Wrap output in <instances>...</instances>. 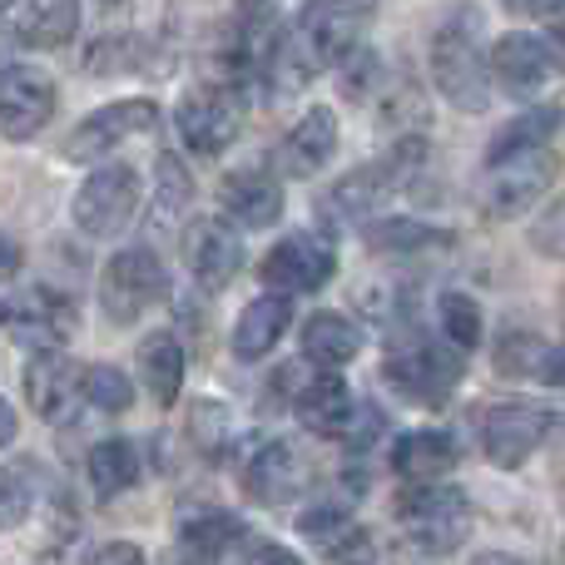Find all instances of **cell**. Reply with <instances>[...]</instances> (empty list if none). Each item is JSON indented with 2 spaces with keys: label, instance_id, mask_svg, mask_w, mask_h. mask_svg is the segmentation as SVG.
<instances>
[{
  "label": "cell",
  "instance_id": "b9f144b4",
  "mask_svg": "<svg viewBox=\"0 0 565 565\" xmlns=\"http://www.w3.org/2000/svg\"><path fill=\"white\" fill-rule=\"evenodd\" d=\"M507 6L521 15H556V10H565V0H507Z\"/></svg>",
  "mask_w": 565,
  "mask_h": 565
},
{
  "label": "cell",
  "instance_id": "7402d4cb",
  "mask_svg": "<svg viewBox=\"0 0 565 565\" xmlns=\"http://www.w3.org/2000/svg\"><path fill=\"white\" fill-rule=\"evenodd\" d=\"M288 318H292V308H288V298H282V292H268V298H254L244 312H238V322H234V338H228V348H234L244 362L264 358V352H274V348H278V338H282V332H288Z\"/></svg>",
  "mask_w": 565,
  "mask_h": 565
},
{
  "label": "cell",
  "instance_id": "4fadbf2b",
  "mask_svg": "<svg viewBox=\"0 0 565 565\" xmlns=\"http://www.w3.org/2000/svg\"><path fill=\"white\" fill-rule=\"evenodd\" d=\"M154 125H159L154 99H115V105L95 109L89 119H79L65 154L75 159V164H95V159H105V149L125 145L129 135H145V129H154Z\"/></svg>",
  "mask_w": 565,
  "mask_h": 565
},
{
  "label": "cell",
  "instance_id": "5b68a950",
  "mask_svg": "<svg viewBox=\"0 0 565 565\" xmlns=\"http://www.w3.org/2000/svg\"><path fill=\"white\" fill-rule=\"evenodd\" d=\"M139 174L129 164H99L95 174L79 184V194H75V224H79V234H89V238H115V234H125L129 224H135V214H139Z\"/></svg>",
  "mask_w": 565,
  "mask_h": 565
},
{
  "label": "cell",
  "instance_id": "f546056e",
  "mask_svg": "<svg viewBox=\"0 0 565 565\" xmlns=\"http://www.w3.org/2000/svg\"><path fill=\"white\" fill-rule=\"evenodd\" d=\"M244 541V521L238 516H224V511H204V516H189L184 521V536L179 546L199 561H214V556H228V551Z\"/></svg>",
  "mask_w": 565,
  "mask_h": 565
},
{
  "label": "cell",
  "instance_id": "ac0fdd59",
  "mask_svg": "<svg viewBox=\"0 0 565 565\" xmlns=\"http://www.w3.org/2000/svg\"><path fill=\"white\" fill-rule=\"evenodd\" d=\"M10 332H15V342H30L35 352L45 348H65L70 332H75V308H70L65 292L55 288H30L20 292L15 302H10Z\"/></svg>",
  "mask_w": 565,
  "mask_h": 565
},
{
  "label": "cell",
  "instance_id": "d4e9b609",
  "mask_svg": "<svg viewBox=\"0 0 565 565\" xmlns=\"http://www.w3.org/2000/svg\"><path fill=\"white\" fill-rule=\"evenodd\" d=\"M497 367L507 377H531V382H565V348H546L531 332H507L497 348Z\"/></svg>",
  "mask_w": 565,
  "mask_h": 565
},
{
  "label": "cell",
  "instance_id": "9c48e42d",
  "mask_svg": "<svg viewBox=\"0 0 565 565\" xmlns=\"http://www.w3.org/2000/svg\"><path fill=\"white\" fill-rule=\"evenodd\" d=\"M244 115L248 105L234 85H204L179 105V135L194 154H224L244 129Z\"/></svg>",
  "mask_w": 565,
  "mask_h": 565
},
{
  "label": "cell",
  "instance_id": "cb8c5ba5",
  "mask_svg": "<svg viewBox=\"0 0 565 565\" xmlns=\"http://www.w3.org/2000/svg\"><path fill=\"white\" fill-rule=\"evenodd\" d=\"M298 338H302V358L318 362V367H342V362H352L362 352V332L342 312H312Z\"/></svg>",
  "mask_w": 565,
  "mask_h": 565
},
{
  "label": "cell",
  "instance_id": "5bb4252c",
  "mask_svg": "<svg viewBox=\"0 0 565 565\" xmlns=\"http://www.w3.org/2000/svg\"><path fill=\"white\" fill-rule=\"evenodd\" d=\"M184 264H189V274L204 282L209 292L228 288L234 274L244 268V238H238L234 218H218V214L194 218V224H189V234H184Z\"/></svg>",
  "mask_w": 565,
  "mask_h": 565
},
{
  "label": "cell",
  "instance_id": "44dd1931",
  "mask_svg": "<svg viewBox=\"0 0 565 565\" xmlns=\"http://www.w3.org/2000/svg\"><path fill=\"white\" fill-rule=\"evenodd\" d=\"M332 149H338V119H332V109H308V115L298 119V125L282 135L278 145V169L282 174H318L322 164L332 159Z\"/></svg>",
  "mask_w": 565,
  "mask_h": 565
},
{
  "label": "cell",
  "instance_id": "d6986e66",
  "mask_svg": "<svg viewBox=\"0 0 565 565\" xmlns=\"http://www.w3.org/2000/svg\"><path fill=\"white\" fill-rule=\"evenodd\" d=\"M218 209L238 228H274L282 218V184L268 169H234L218 184Z\"/></svg>",
  "mask_w": 565,
  "mask_h": 565
},
{
  "label": "cell",
  "instance_id": "ab89813d",
  "mask_svg": "<svg viewBox=\"0 0 565 565\" xmlns=\"http://www.w3.org/2000/svg\"><path fill=\"white\" fill-rule=\"evenodd\" d=\"M89 561H99V565H105V561L139 565V561H145V551H139V546H119V541H109V546H95V551H89Z\"/></svg>",
  "mask_w": 565,
  "mask_h": 565
},
{
  "label": "cell",
  "instance_id": "1f68e13d",
  "mask_svg": "<svg viewBox=\"0 0 565 565\" xmlns=\"http://www.w3.org/2000/svg\"><path fill=\"white\" fill-rule=\"evenodd\" d=\"M561 125H565V115H561L556 105H541V109H531V115L511 119V125L501 129L497 139H491V154H487V159L516 154V149H541V145H551Z\"/></svg>",
  "mask_w": 565,
  "mask_h": 565
},
{
  "label": "cell",
  "instance_id": "ee69618b",
  "mask_svg": "<svg viewBox=\"0 0 565 565\" xmlns=\"http://www.w3.org/2000/svg\"><path fill=\"white\" fill-rule=\"evenodd\" d=\"M20 268V248L10 238H0V274H15Z\"/></svg>",
  "mask_w": 565,
  "mask_h": 565
},
{
  "label": "cell",
  "instance_id": "4dcf8cb0",
  "mask_svg": "<svg viewBox=\"0 0 565 565\" xmlns=\"http://www.w3.org/2000/svg\"><path fill=\"white\" fill-rule=\"evenodd\" d=\"M451 234L431 224H412V218H387V224L367 228V248L372 254H427V248H447Z\"/></svg>",
  "mask_w": 565,
  "mask_h": 565
},
{
  "label": "cell",
  "instance_id": "7a4b0ae2",
  "mask_svg": "<svg viewBox=\"0 0 565 565\" xmlns=\"http://www.w3.org/2000/svg\"><path fill=\"white\" fill-rule=\"evenodd\" d=\"M397 526L427 556H447L467 541L471 531V507L461 491L451 487H431V481H412L397 497Z\"/></svg>",
  "mask_w": 565,
  "mask_h": 565
},
{
  "label": "cell",
  "instance_id": "ffe728a7",
  "mask_svg": "<svg viewBox=\"0 0 565 565\" xmlns=\"http://www.w3.org/2000/svg\"><path fill=\"white\" fill-rule=\"evenodd\" d=\"M292 412H298V422L312 437H342L352 427V392L338 372H318V377H308L298 387Z\"/></svg>",
  "mask_w": 565,
  "mask_h": 565
},
{
  "label": "cell",
  "instance_id": "484cf974",
  "mask_svg": "<svg viewBox=\"0 0 565 565\" xmlns=\"http://www.w3.org/2000/svg\"><path fill=\"white\" fill-rule=\"evenodd\" d=\"M139 372H145V387L154 392L159 407H169L179 397V387H184V348H179L174 332H149L139 342Z\"/></svg>",
  "mask_w": 565,
  "mask_h": 565
},
{
  "label": "cell",
  "instance_id": "52a82bcc",
  "mask_svg": "<svg viewBox=\"0 0 565 565\" xmlns=\"http://www.w3.org/2000/svg\"><path fill=\"white\" fill-rule=\"evenodd\" d=\"M169 292V274L149 248H125L105 264V278H99V308H105L109 322H135L145 318V308H154Z\"/></svg>",
  "mask_w": 565,
  "mask_h": 565
},
{
  "label": "cell",
  "instance_id": "8992f818",
  "mask_svg": "<svg viewBox=\"0 0 565 565\" xmlns=\"http://www.w3.org/2000/svg\"><path fill=\"white\" fill-rule=\"evenodd\" d=\"M362 30H367V6L362 0H308L292 40H298L302 60L312 70H328V65H342L358 50Z\"/></svg>",
  "mask_w": 565,
  "mask_h": 565
},
{
  "label": "cell",
  "instance_id": "83f0119b",
  "mask_svg": "<svg viewBox=\"0 0 565 565\" xmlns=\"http://www.w3.org/2000/svg\"><path fill=\"white\" fill-rule=\"evenodd\" d=\"M194 204V179H189L184 159L179 154H159L154 164V199H149V218L154 228H179L184 224V209Z\"/></svg>",
  "mask_w": 565,
  "mask_h": 565
},
{
  "label": "cell",
  "instance_id": "7dc6e473",
  "mask_svg": "<svg viewBox=\"0 0 565 565\" xmlns=\"http://www.w3.org/2000/svg\"><path fill=\"white\" fill-rule=\"evenodd\" d=\"M10 6H15V0H0V10H10Z\"/></svg>",
  "mask_w": 565,
  "mask_h": 565
},
{
  "label": "cell",
  "instance_id": "6da1fadb",
  "mask_svg": "<svg viewBox=\"0 0 565 565\" xmlns=\"http://www.w3.org/2000/svg\"><path fill=\"white\" fill-rule=\"evenodd\" d=\"M431 79L467 115H487L491 109V55L481 50L477 10H457L437 30V40H431Z\"/></svg>",
  "mask_w": 565,
  "mask_h": 565
},
{
  "label": "cell",
  "instance_id": "74e56055",
  "mask_svg": "<svg viewBox=\"0 0 565 565\" xmlns=\"http://www.w3.org/2000/svg\"><path fill=\"white\" fill-rule=\"evenodd\" d=\"M531 244H536L546 258H565V199L541 214V224L531 228Z\"/></svg>",
  "mask_w": 565,
  "mask_h": 565
},
{
  "label": "cell",
  "instance_id": "3957f363",
  "mask_svg": "<svg viewBox=\"0 0 565 565\" xmlns=\"http://www.w3.org/2000/svg\"><path fill=\"white\" fill-rule=\"evenodd\" d=\"M422 164H427V139L402 135L377 164H362V169H352V174H342V184H332L322 209H338L332 218H367L372 209H382V199L397 194Z\"/></svg>",
  "mask_w": 565,
  "mask_h": 565
},
{
  "label": "cell",
  "instance_id": "60d3db41",
  "mask_svg": "<svg viewBox=\"0 0 565 565\" xmlns=\"http://www.w3.org/2000/svg\"><path fill=\"white\" fill-rule=\"evenodd\" d=\"M244 556H248V561H292V551L274 546V541H248Z\"/></svg>",
  "mask_w": 565,
  "mask_h": 565
},
{
  "label": "cell",
  "instance_id": "f35d334b",
  "mask_svg": "<svg viewBox=\"0 0 565 565\" xmlns=\"http://www.w3.org/2000/svg\"><path fill=\"white\" fill-rule=\"evenodd\" d=\"M302 536L312 541H328V536H342L348 531V516H342V507H318V511H302Z\"/></svg>",
  "mask_w": 565,
  "mask_h": 565
},
{
  "label": "cell",
  "instance_id": "836d02e7",
  "mask_svg": "<svg viewBox=\"0 0 565 565\" xmlns=\"http://www.w3.org/2000/svg\"><path fill=\"white\" fill-rule=\"evenodd\" d=\"M89 75H129V70H145V40L139 35H105L89 45L85 55Z\"/></svg>",
  "mask_w": 565,
  "mask_h": 565
},
{
  "label": "cell",
  "instance_id": "9a60e30c",
  "mask_svg": "<svg viewBox=\"0 0 565 565\" xmlns=\"http://www.w3.org/2000/svg\"><path fill=\"white\" fill-rule=\"evenodd\" d=\"M332 268H338V258H332V248L322 244V238L288 234L264 254L258 278H264V288H274V292H318L322 282L332 278Z\"/></svg>",
  "mask_w": 565,
  "mask_h": 565
},
{
  "label": "cell",
  "instance_id": "ba28073f",
  "mask_svg": "<svg viewBox=\"0 0 565 565\" xmlns=\"http://www.w3.org/2000/svg\"><path fill=\"white\" fill-rule=\"evenodd\" d=\"M387 382L412 402H437L451 397V387L461 382V358L451 348H437V342H397L387 352Z\"/></svg>",
  "mask_w": 565,
  "mask_h": 565
},
{
  "label": "cell",
  "instance_id": "bcb514c9",
  "mask_svg": "<svg viewBox=\"0 0 565 565\" xmlns=\"http://www.w3.org/2000/svg\"><path fill=\"white\" fill-rule=\"evenodd\" d=\"M99 6H109V10H115V6H119V0H99Z\"/></svg>",
  "mask_w": 565,
  "mask_h": 565
},
{
  "label": "cell",
  "instance_id": "d590c367",
  "mask_svg": "<svg viewBox=\"0 0 565 565\" xmlns=\"http://www.w3.org/2000/svg\"><path fill=\"white\" fill-rule=\"evenodd\" d=\"M189 437L204 451L209 461L228 457V407H214V402H199L194 417H189Z\"/></svg>",
  "mask_w": 565,
  "mask_h": 565
},
{
  "label": "cell",
  "instance_id": "603a6c76",
  "mask_svg": "<svg viewBox=\"0 0 565 565\" xmlns=\"http://www.w3.org/2000/svg\"><path fill=\"white\" fill-rule=\"evenodd\" d=\"M457 467V441L447 431H407L392 447V471L402 481H437Z\"/></svg>",
  "mask_w": 565,
  "mask_h": 565
},
{
  "label": "cell",
  "instance_id": "8fae6325",
  "mask_svg": "<svg viewBox=\"0 0 565 565\" xmlns=\"http://www.w3.org/2000/svg\"><path fill=\"white\" fill-rule=\"evenodd\" d=\"M556 70H561V60H556V50H551V40L526 35V30H511V35H501L497 45H491V79H497L511 99L541 95Z\"/></svg>",
  "mask_w": 565,
  "mask_h": 565
},
{
  "label": "cell",
  "instance_id": "30bf717a",
  "mask_svg": "<svg viewBox=\"0 0 565 565\" xmlns=\"http://www.w3.org/2000/svg\"><path fill=\"white\" fill-rule=\"evenodd\" d=\"M546 427H551V412L541 407V402H521V397L491 402L487 417H481V447H487L491 467L516 471V467H526L531 451L541 447Z\"/></svg>",
  "mask_w": 565,
  "mask_h": 565
},
{
  "label": "cell",
  "instance_id": "277c9868",
  "mask_svg": "<svg viewBox=\"0 0 565 565\" xmlns=\"http://www.w3.org/2000/svg\"><path fill=\"white\" fill-rule=\"evenodd\" d=\"M561 174V159L551 145L541 149H516V154L491 159V179H487V214L491 218H521L541 204L551 184Z\"/></svg>",
  "mask_w": 565,
  "mask_h": 565
},
{
  "label": "cell",
  "instance_id": "d6a6232c",
  "mask_svg": "<svg viewBox=\"0 0 565 565\" xmlns=\"http://www.w3.org/2000/svg\"><path fill=\"white\" fill-rule=\"evenodd\" d=\"M437 322H441V332H447L451 348L471 352L481 342V308H477L471 292H441L437 298Z\"/></svg>",
  "mask_w": 565,
  "mask_h": 565
},
{
  "label": "cell",
  "instance_id": "e575fe53",
  "mask_svg": "<svg viewBox=\"0 0 565 565\" xmlns=\"http://www.w3.org/2000/svg\"><path fill=\"white\" fill-rule=\"evenodd\" d=\"M85 402L95 412L119 417V412H129V402H135V387H129V377L119 367H85Z\"/></svg>",
  "mask_w": 565,
  "mask_h": 565
},
{
  "label": "cell",
  "instance_id": "8d00e7d4",
  "mask_svg": "<svg viewBox=\"0 0 565 565\" xmlns=\"http://www.w3.org/2000/svg\"><path fill=\"white\" fill-rule=\"evenodd\" d=\"M25 511H30V491H25V481H20L15 471L0 467V531L20 526V521H25Z\"/></svg>",
  "mask_w": 565,
  "mask_h": 565
},
{
  "label": "cell",
  "instance_id": "e0dca14e",
  "mask_svg": "<svg viewBox=\"0 0 565 565\" xmlns=\"http://www.w3.org/2000/svg\"><path fill=\"white\" fill-rule=\"evenodd\" d=\"M238 477H244V491L258 507H282V501H292L308 487V461H302V451H292L288 441H268V447L248 451Z\"/></svg>",
  "mask_w": 565,
  "mask_h": 565
},
{
  "label": "cell",
  "instance_id": "4316f807",
  "mask_svg": "<svg viewBox=\"0 0 565 565\" xmlns=\"http://www.w3.org/2000/svg\"><path fill=\"white\" fill-rule=\"evenodd\" d=\"M15 30L25 45H40V50L65 45L79 30V0H25Z\"/></svg>",
  "mask_w": 565,
  "mask_h": 565
},
{
  "label": "cell",
  "instance_id": "2e32d148",
  "mask_svg": "<svg viewBox=\"0 0 565 565\" xmlns=\"http://www.w3.org/2000/svg\"><path fill=\"white\" fill-rule=\"evenodd\" d=\"M25 402H30V412L45 422L75 417V407L85 402V367L70 362L60 348L35 352L25 367Z\"/></svg>",
  "mask_w": 565,
  "mask_h": 565
},
{
  "label": "cell",
  "instance_id": "7bdbcfd3",
  "mask_svg": "<svg viewBox=\"0 0 565 565\" xmlns=\"http://www.w3.org/2000/svg\"><path fill=\"white\" fill-rule=\"evenodd\" d=\"M15 427H20V422H15V407L0 397V447H10V441H15Z\"/></svg>",
  "mask_w": 565,
  "mask_h": 565
},
{
  "label": "cell",
  "instance_id": "f6af8a7d",
  "mask_svg": "<svg viewBox=\"0 0 565 565\" xmlns=\"http://www.w3.org/2000/svg\"><path fill=\"white\" fill-rule=\"evenodd\" d=\"M551 50H556V60L565 65V25H556V35H551Z\"/></svg>",
  "mask_w": 565,
  "mask_h": 565
},
{
  "label": "cell",
  "instance_id": "7c38bea8",
  "mask_svg": "<svg viewBox=\"0 0 565 565\" xmlns=\"http://www.w3.org/2000/svg\"><path fill=\"white\" fill-rule=\"evenodd\" d=\"M55 115V79L35 65H10L0 70V135L30 139L50 125Z\"/></svg>",
  "mask_w": 565,
  "mask_h": 565
},
{
  "label": "cell",
  "instance_id": "f1b7e54d",
  "mask_svg": "<svg viewBox=\"0 0 565 565\" xmlns=\"http://www.w3.org/2000/svg\"><path fill=\"white\" fill-rule=\"evenodd\" d=\"M139 471H145V461H139L135 441L109 437V441H95V447H89V481H95L99 497L129 491L139 481Z\"/></svg>",
  "mask_w": 565,
  "mask_h": 565
}]
</instances>
